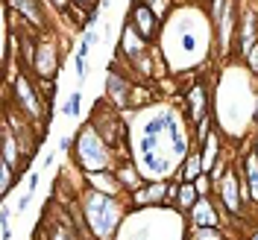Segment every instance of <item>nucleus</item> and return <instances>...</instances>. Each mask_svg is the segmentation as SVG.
I'll list each match as a JSON object with an SVG mask.
<instances>
[{
  "label": "nucleus",
  "mask_w": 258,
  "mask_h": 240,
  "mask_svg": "<svg viewBox=\"0 0 258 240\" xmlns=\"http://www.w3.org/2000/svg\"><path fill=\"white\" fill-rule=\"evenodd\" d=\"M243 62H246V67H249V73H255L258 76V41L243 53Z\"/></svg>",
  "instance_id": "obj_28"
},
{
  "label": "nucleus",
  "mask_w": 258,
  "mask_h": 240,
  "mask_svg": "<svg viewBox=\"0 0 258 240\" xmlns=\"http://www.w3.org/2000/svg\"><path fill=\"white\" fill-rule=\"evenodd\" d=\"M27 188H30V191L38 188V173H30V185H27Z\"/></svg>",
  "instance_id": "obj_33"
},
{
  "label": "nucleus",
  "mask_w": 258,
  "mask_h": 240,
  "mask_svg": "<svg viewBox=\"0 0 258 240\" xmlns=\"http://www.w3.org/2000/svg\"><path fill=\"white\" fill-rule=\"evenodd\" d=\"M252 240H258V231H252Z\"/></svg>",
  "instance_id": "obj_35"
},
{
  "label": "nucleus",
  "mask_w": 258,
  "mask_h": 240,
  "mask_svg": "<svg viewBox=\"0 0 258 240\" xmlns=\"http://www.w3.org/2000/svg\"><path fill=\"white\" fill-rule=\"evenodd\" d=\"M194 185H197V193L200 196H214V179L209 173H203V176L194 179Z\"/></svg>",
  "instance_id": "obj_26"
},
{
  "label": "nucleus",
  "mask_w": 258,
  "mask_h": 240,
  "mask_svg": "<svg viewBox=\"0 0 258 240\" xmlns=\"http://www.w3.org/2000/svg\"><path fill=\"white\" fill-rule=\"evenodd\" d=\"M114 173H117V179H120V185H123L126 193L138 191V188L147 182V179L138 173V167H135L132 161H117V164H114Z\"/></svg>",
  "instance_id": "obj_17"
},
{
  "label": "nucleus",
  "mask_w": 258,
  "mask_h": 240,
  "mask_svg": "<svg viewBox=\"0 0 258 240\" xmlns=\"http://www.w3.org/2000/svg\"><path fill=\"white\" fill-rule=\"evenodd\" d=\"M80 109H82V94H80V91H74V94H71V100L62 106V114H64V117H77V114H80Z\"/></svg>",
  "instance_id": "obj_25"
},
{
  "label": "nucleus",
  "mask_w": 258,
  "mask_h": 240,
  "mask_svg": "<svg viewBox=\"0 0 258 240\" xmlns=\"http://www.w3.org/2000/svg\"><path fill=\"white\" fill-rule=\"evenodd\" d=\"M6 6H12L24 21H30L38 32H47V15H44V0H6Z\"/></svg>",
  "instance_id": "obj_14"
},
{
  "label": "nucleus",
  "mask_w": 258,
  "mask_h": 240,
  "mask_svg": "<svg viewBox=\"0 0 258 240\" xmlns=\"http://www.w3.org/2000/svg\"><path fill=\"white\" fill-rule=\"evenodd\" d=\"M153 103H156V94L150 91V85H147V82H132V94H129V109L141 112V109L153 106Z\"/></svg>",
  "instance_id": "obj_20"
},
{
  "label": "nucleus",
  "mask_w": 258,
  "mask_h": 240,
  "mask_svg": "<svg viewBox=\"0 0 258 240\" xmlns=\"http://www.w3.org/2000/svg\"><path fill=\"white\" fill-rule=\"evenodd\" d=\"M188 240H229L217 225H188Z\"/></svg>",
  "instance_id": "obj_21"
},
{
  "label": "nucleus",
  "mask_w": 258,
  "mask_h": 240,
  "mask_svg": "<svg viewBox=\"0 0 258 240\" xmlns=\"http://www.w3.org/2000/svg\"><path fill=\"white\" fill-rule=\"evenodd\" d=\"M30 73L32 70H21L9 88H12V103H15L18 109L35 123V129L41 132V120L47 123L50 106H47V100L41 97V91H38V85H35V79H32Z\"/></svg>",
  "instance_id": "obj_3"
},
{
  "label": "nucleus",
  "mask_w": 258,
  "mask_h": 240,
  "mask_svg": "<svg viewBox=\"0 0 258 240\" xmlns=\"http://www.w3.org/2000/svg\"><path fill=\"white\" fill-rule=\"evenodd\" d=\"M132 76L120 70V62H109V76H106V100L112 103L117 112L129 109V94H132Z\"/></svg>",
  "instance_id": "obj_8"
},
{
  "label": "nucleus",
  "mask_w": 258,
  "mask_h": 240,
  "mask_svg": "<svg viewBox=\"0 0 258 240\" xmlns=\"http://www.w3.org/2000/svg\"><path fill=\"white\" fill-rule=\"evenodd\" d=\"M126 21H129V24H132L138 32H141V35H144L150 44H156V41L161 38V24H164V21H159V15H156L150 6H147L144 0H132Z\"/></svg>",
  "instance_id": "obj_9"
},
{
  "label": "nucleus",
  "mask_w": 258,
  "mask_h": 240,
  "mask_svg": "<svg viewBox=\"0 0 258 240\" xmlns=\"http://www.w3.org/2000/svg\"><path fill=\"white\" fill-rule=\"evenodd\" d=\"M91 126L103 135V141L117 152V161H129V149H126V123L120 120V114L109 100L97 103L94 114H91Z\"/></svg>",
  "instance_id": "obj_4"
},
{
  "label": "nucleus",
  "mask_w": 258,
  "mask_h": 240,
  "mask_svg": "<svg viewBox=\"0 0 258 240\" xmlns=\"http://www.w3.org/2000/svg\"><path fill=\"white\" fill-rule=\"evenodd\" d=\"M85 185L91 188V191H100V193H109V196H123V185H120V179L117 173L112 170H94V173H85Z\"/></svg>",
  "instance_id": "obj_15"
},
{
  "label": "nucleus",
  "mask_w": 258,
  "mask_h": 240,
  "mask_svg": "<svg viewBox=\"0 0 258 240\" xmlns=\"http://www.w3.org/2000/svg\"><path fill=\"white\" fill-rule=\"evenodd\" d=\"M74 167H80L82 173H94V170H112L117 164V152L103 141V135L94 126H82L77 135L74 146Z\"/></svg>",
  "instance_id": "obj_2"
},
{
  "label": "nucleus",
  "mask_w": 258,
  "mask_h": 240,
  "mask_svg": "<svg viewBox=\"0 0 258 240\" xmlns=\"http://www.w3.org/2000/svg\"><path fill=\"white\" fill-rule=\"evenodd\" d=\"M150 50H153V44L126 21V24H123V32H120V41H117V56H120L123 62H135V59L147 56Z\"/></svg>",
  "instance_id": "obj_12"
},
{
  "label": "nucleus",
  "mask_w": 258,
  "mask_h": 240,
  "mask_svg": "<svg viewBox=\"0 0 258 240\" xmlns=\"http://www.w3.org/2000/svg\"><path fill=\"white\" fill-rule=\"evenodd\" d=\"M214 199L226 208V214H229L232 223H243V220H246L249 205H246V199H243V188H241L238 167H229L226 176L214 185Z\"/></svg>",
  "instance_id": "obj_5"
},
{
  "label": "nucleus",
  "mask_w": 258,
  "mask_h": 240,
  "mask_svg": "<svg viewBox=\"0 0 258 240\" xmlns=\"http://www.w3.org/2000/svg\"><path fill=\"white\" fill-rule=\"evenodd\" d=\"M197 202H200V193H197V185H194V182H182V185H179L176 205H179L182 211H185V214H188V211H191L194 205H197Z\"/></svg>",
  "instance_id": "obj_22"
},
{
  "label": "nucleus",
  "mask_w": 258,
  "mask_h": 240,
  "mask_svg": "<svg viewBox=\"0 0 258 240\" xmlns=\"http://www.w3.org/2000/svg\"><path fill=\"white\" fill-rule=\"evenodd\" d=\"M238 3L235 0H229L223 9V15H220V21L214 24V35H217V53L220 56H229V50H232V44L238 41Z\"/></svg>",
  "instance_id": "obj_10"
},
{
  "label": "nucleus",
  "mask_w": 258,
  "mask_h": 240,
  "mask_svg": "<svg viewBox=\"0 0 258 240\" xmlns=\"http://www.w3.org/2000/svg\"><path fill=\"white\" fill-rule=\"evenodd\" d=\"M74 146H77V138H71V135H62V141H59V149H62V152H74Z\"/></svg>",
  "instance_id": "obj_29"
},
{
  "label": "nucleus",
  "mask_w": 258,
  "mask_h": 240,
  "mask_svg": "<svg viewBox=\"0 0 258 240\" xmlns=\"http://www.w3.org/2000/svg\"><path fill=\"white\" fill-rule=\"evenodd\" d=\"M206 167H203V152L200 149H191L185 158H182V167L176 170V179L179 182H194L197 176H203Z\"/></svg>",
  "instance_id": "obj_18"
},
{
  "label": "nucleus",
  "mask_w": 258,
  "mask_h": 240,
  "mask_svg": "<svg viewBox=\"0 0 258 240\" xmlns=\"http://www.w3.org/2000/svg\"><path fill=\"white\" fill-rule=\"evenodd\" d=\"M164 199H167V182H164V179H150V182H144L138 191L129 193V205H138V208L161 205Z\"/></svg>",
  "instance_id": "obj_13"
},
{
  "label": "nucleus",
  "mask_w": 258,
  "mask_h": 240,
  "mask_svg": "<svg viewBox=\"0 0 258 240\" xmlns=\"http://www.w3.org/2000/svg\"><path fill=\"white\" fill-rule=\"evenodd\" d=\"M200 152H203V167H206V173H209L211 167H214V161L223 155V144H220V132H217V129H211L209 138L200 144Z\"/></svg>",
  "instance_id": "obj_19"
},
{
  "label": "nucleus",
  "mask_w": 258,
  "mask_h": 240,
  "mask_svg": "<svg viewBox=\"0 0 258 240\" xmlns=\"http://www.w3.org/2000/svg\"><path fill=\"white\" fill-rule=\"evenodd\" d=\"M56 70H59V50H56V38H53V32L47 30V32L38 35L32 73H35V79H56Z\"/></svg>",
  "instance_id": "obj_7"
},
{
  "label": "nucleus",
  "mask_w": 258,
  "mask_h": 240,
  "mask_svg": "<svg viewBox=\"0 0 258 240\" xmlns=\"http://www.w3.org/2000/svg\"><path fill=\"white\" fill-rule=\"evenodd\" d=\"M35 85H38L41 97L47 100V106H50V103H53V97H56V79H35Z\"/></svg>",
  "instance_id": "obj_27"
},
{
  "label": "nucleus",
  "mask_w": 258,
  "mask_h": 240,
  "mask_svg": "<svg viewBox=\"0 0 258 240\" xmlns=\"http://www.w3.org/2000/svg\"><path fill=\"white\" fill-rule=\"evenodd\" d=\"M238 167H241V173L246 176V185H249V193H252V205L258 208V152L252 146L243 152V158L238 161Z\"/></svg>",
  "instance_id": "obj_16"
},
{
  "label": "nucleus",
  "mask_w": 258,
  "mask_h": 240,
  "mask_svg": "<svg viewBox=\"0 0 258 240\" xmlns=\"http://www.w3.org/2000/svg\"><path fill=\"white\" fill-rule=\"evenodd\" d=\"M15 167H9L6 161H0V191H3V196H9V191H12V182H15Z\"/></svg>",
  "instance_id": "obj_23"
},
{
  "label": "nucleus",
  "mask_w": 258,
  "mask_h": 240,
  "mask_svg": "<svg viewBox=\"0 0 258 240\" xmlns=\"http://www.w3.org/2000/svg\"><path fill=\"white\" fill-rule=\"evenodd\" d=\"M156 15H159V21H167L170 18V12L176 9V0H153V3H147Z\"/></svg>",
  "instance_id": "obj_24"
},
{
  "label": "nucleus",
  "mask_w": 258,
  "mask_h": 240,
  "mask_svg": "<svg viewBox=\"0 0 258 240\" xmlns=\"http://www.w3.org/2000/svg\"><path fill=\"white\" fill-rule=\"evenodd\" d=\"M71 3H77V6H85V9H94V3H100V0H71Z\"/></svg>",
  "instance_id": "obj_32"
},
{
  "label": "nucleus",
  "mask_w": 258,
  "mask_h": 240,
  "mask_svg": "<svg viewBox=\"0 0 258 240\" xmlns=\"http://www.w3.org/2000/svg\"><path fill=\"white\" fill-rule=\"evenodd\" d=\"M144 3H153V0H144Z\"/></svg>",
  "instance_id": "obj_36"
},
{
  "label": "nucleus",
  "mask_w": 258,
  "mask_h": 240,
  "mask_svg": "<svg viewBox=\"0 0 258 240\" xmlns=\"http://www.w3.org/2000/svg\"><path fill=\"white\" fill-rule=\"evenodd\" d=\"M32 193H35V191H27V193H24V196H21V199L15 202V208H18V211H27V205H30V199H32Z\"/></svg>",
  "instance_id": "obj_30"
},
{
  "label": "nucleus",
  "mask_w": 258,
  "mask_h": 240,
  "mask_svg": "<svg viewBox=\"0 0 258 240\" xmlns=\"http://www.w3.org/2000/svg\"><path fill=\"white\" fill-rule=\"evenodd\" d=\"M50 214L44 217V237L41 240H85V231L77 228V217L74 211H68V205H56L50 202Z\"/></svg>",
  "instance_id": "obj_6"
},
{
  "label": "nucleus",
  "mask_w": 258,
  "mask_h": 240,
  "mask_svg": "<svg viewBox=\"0 0 258 240\" xmlns=\"http://www.w3.org/2000/svg\"><path fill=\"white\" fill-rule=\"evenodd\" d=\"M80 211L88 234H94L97 240H112L123 223L126 202H123V196H109V193L85 188V191H80Z\"/></svg>",
  "instance_id": "obj_1"
},
{
  "label": "nucleus",
  "mask_w": 258,
  "mask_h": 240,
  "mask_svg": "<svg viewBox=\"0 0 258 240\" xmlns=\"http://www.w3.org/2000/svg\"><path fill=\"white\" fill-rule=\"evenodd\" d=\"M44 3H50V6H53V12H64V9L71 6V0H44Z\"/></svg>",
  "instance_id": "obj_31"
},
{
  "label": "nucleus",
  "mask_w": 258,
  "mask_h": 240,
  "mask_svg": "<svg viewBox=\"0 0 258 240\" xmlns=\"http://www.w3.org/2000/svg\"><path fill=\"white\" fill-rule=\"evenodd\" d=\"M252 149H255V152H258V135H255V144H252Z\"/></svg>",
  "instance_id": "obj_34"
},
{
  "label": "nucleus",
  "mask_w": 258,
  "mask_h": 240,
  "mask_svg": "<svg viewBox=\"0 0 258 240\" xmlns=\"http://www.w3.org/2000/svg\"><path fill=\"white\" fill-rule=\"evenodd\" d=\"M182 114L188 117V123H200V120H206L209 117V91H206V85L203 82H197V85H191L185 94H182Z\"/></svg>",
  "instance_id": "obj_11"
}]
</instances>
